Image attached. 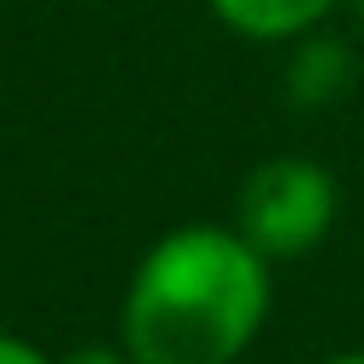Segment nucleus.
Returning <instances> with one entry per match:
<instances>
[{
    "instance_id": "obj_8",
    "label": "nucleus",
    "mask_w": 364,
    "mask_h": 364,
    "mask_svg": "<svg viewBox=\"0 0 364 364\" xmlns=\"http://www.w3.org/2000/svg\"><path fill=\"white\" fill-rule=\"evenodd\" d=\"M353 6V17H358V28H364V0H347Z\"/></svg>"
},
{
    "instance_id": "obj_2",
    "label": "nucleus",
    "mask_w": 364,
    "mask_h": 364,
    "mask_svg": "<svg viewBox=\"0 0 364 364\" xmlns=\"http://www.w3.org/2000/svg\"><path fill=\"white\" fill-rule=\"evenodd\" d=\"M336 210H341V188H336L330 165H318L307 154L262 159L233 193V228L273 267L318 250L336 228Z\"/></svg>"
},
{
    "instance_id": "obj_5",
    "label": "nucleus",
    "mask_w": 364,
    "mask_h": 364,
    "mask_svg": "<svg viewBox=\"0 0 364 364\" xmlns=\"http://www.w3.org/2000/svg\"><path fill=\"white\" fill-rule=\"evenodd\" d=\"M57 364H131V353L119 341H74L68 353H51Z\"/></svg>"
},
{
    "instance_id": "obj_1",
    "label": "nucleus",
    "mask_w": 364,
    "mask_h": 364,
    "mask_svg": "<svg viewBox=\"0 0 364 364\" xmlns=\"http://www.w3.org/2000/svg\"><path fill=\"white\" fill-rule=\"evenodd\" d=\"M273 307V262L233 222H182L159 233L119 301L131 364H239Z\"/></svg>"
},
{
    "instance_id": "obj_3",
    "label": "nucleus",
    "mask_w": 364,
    "mask_h": 364,
    "mask_svg": "<svg viewBox=\"0 0 364 364\" xmlns=\"http://www.w3.org/2000/svg\"><path fill=\"white\" fill-rule=\"evenodd\" d=\"M210 17L250 46H296L307 34H318L347 0H205Z\"/></svg>"
},
{
    "instance_id": "obj_7",
    "label": "nucleus",
    "mask_w": 364,
    "mask_h": 364,
    "mask_svg": "<svg viewBox=\"0 0 364 364\" xmlns=\"http://www.w3.org/2000/svg\"><path fill=\"white\" fill-rule=\"evenodd\" d=\"M324 364H364V353H330Z\"/></svg>"
},
{
    "instance_id": "obj_6",
    "label": "nucleus",
    "mask_w": 364,
    "mask_h": 364,
    "mask_svg": "<svg viewBox=\"0 0 364 364\" xmlns=\"http://www.w3.org/2000/svg\"><path fill=\"white\" fill-rule=\"evenodd\" d=\"M0 364H57V358L40 341H28V336H17V330L0 324Z\"/></svg>"
},
{
    "instance_id": "obj_4",
    "label": "nucleus",
    "mask_w": 364,
    "mask_h": 364,
    "mask_svg": "<svg viewBox=\"0 0 364 364\" xmlns=\"http://www.w3.org/2000/svg\"><path fill=\"white\" fill-rule=\"evenodd\" d=\"M353 51L341 46V40H330V34H307V40H296V57H290V68H284V91L301 102V108H324V102H336L347 85H353Z\"/></svg>"
}]
</instances>
